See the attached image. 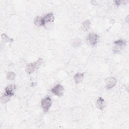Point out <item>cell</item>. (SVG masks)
<instances>
[{
    "label": "cell",
    "mask_w": 129,
    "mask_h": 129,
    "mask_svg": "<svg viewBox=\"0 0 129 129\" xmlns=\"http://www.w3.org/2000/svg\"><path fill=\"white\" fill-rule=\"evenodd\" d=\"M117 80L113 77H107L105 80V83L106 84V88L108 90L112 88L116 84Z\"/></svg>",
    "instance_id": "cell-6"
},
{
    "label": "cell",
    "mask_w": 129,
    "mask_h": 129,
    "mask_svg": "<svg viewBox=\"0 0 129 129\" xmlns=\"http://www.w3.org/2000/svg\"><path fill=\"white\" fill-rule=\"evenodd\" d=\"M99 39V36L98 34L95 33H91L87 35L86 37V42L88 45L94 46L97 44Z\"/></svg>",
    "instance_id": "cell-3"
},
{
    "label": "cell",
    "mask_w": 129,
    "mask_h": 129,
    "mask_svg": "<svg viewBox=\"0 0 129 129\" xmlns=\"http://www.w3.org/2000/svg\"><path fill=\"white\" fill-rule=\"evenodd\" d=\"M34 23L35 25L38 27L43 26L42 25V17L41 16H37L34 20Z\"/></svg>",
    "instance_id": "cell-13"
},
{
    "label": "cell",
    "mask_w": 129,
    "mask_h": 129,
    "mask_svg": "<svg viewBox=\"0 0 129 129\" xmlns=\"http://www.w3.org/2000/svg\"><path fill=\"white\" fill-rule=\"evenodd\" d=\"M42 63V59L40 58L36 61L28 64L26 67V72L28 74L33 73Z\"/></svg>",
    "instance_id": "cell-1"
},
{
    "label": "cell",
    "mask_w": 129,
    "mask_h": 129,
    "mask_svg": "<svg viewBox=\"0 0 129 129\" xmlns=\"http://www.w3.org/2000/svg\"><path fill=\"white\" fill-rule=\"evenodd\" d=\"M52 101L51 98L48 96L42 99L41 101V106L45 112H47L49 110L52 105Z\"/></svg>",
    "instance_id": "cell-4"
},
{
    "label": "cell",
    "mask_w": 129,
    "mask_h": 129,
    "mask_svg": "<svg viewBox=\"0 0 129 129\" xmlns=\"http://www.w3.org/2000/svg\"><path fill=\"white\" fill-rule=\"evenodd\" d=\"M54 20V15L52 12L49 13L45 15L42 17V25L43 26H45V25L48 23L53 22Z\"/></svg>",
    "instance_id": "cell-7"
},
{
    "label": "cell",
    "mask_w": 129,
    "mask_h": 129,
    "mask_svg": "<svg viewBox=\"0 0 129 129\" xmlns=\"http://www.w3.org/2000/svg\"><path fill=\"white\" fill-rule=\"evenodd\" d=\"M2 38L3 40H4V41L7 42H11L13 41V39L12 38H11L10 37H9L8 36H7L5 34H3L2 35Z\"/></svg>",
    "instance_id": "cell-16"
},
{
    "label": "cell",
    "mask_w": 129,
    "mask_h": 129,
    "mask_svg": "<svg viewBox=\"0 0 129 129\" xmlns=\"http://www.w3.org/2000/svg\"><path fill=\"white\" fill-rule=\"evenodd\" d=\"M7 79L8 80L10 81H12L13 80L15 77H16V74L15 73H14L13 72H9L7 74V76H6Z\"/></svg>",
    "instance_id": "cell-15"
},
{
    "label": "cell",
    "mask_w": 129,
    "mask_h": 129,
    "mask_svg": "<svg viewBox=\"0 0 129 129\" xmlns=\"http://www.w3.org/2000/svg\"><path fill=\"white\" fill-rule=\"evenodd\" d=\"M84 79V74L78 73L74 76V80L76 84H79L83 81Z\"/></svg>",
    "instance_id": "cell-10"
},
{
    "label": "cell",
    "mask_w": 129,
    "mask_h": 129,
    "mask_svg": "<svg viewBox=\"0 0 129 129\" xmlns=\"http://www.w3.org/2000/svg\"><path fill=\"white\" fill-rule=\"evenodd\" d=\"M16 89V86L15 84H10L6 87L5 88V93L11 96V97L14 95L15 91Z\"/></svg>",
    "instance_id": "cell-8"
},
{
    "label": "cell",
    "mask_w": 129,
    "mask_h": 129,
    "mask_svg": "<svg viewBox=\"0 0 129 129\" xmlns=\"http://www.w3.org/2000/svg\"><path fill=\"white\" fill-rule=\"evenodd\" d=\"M63 87L59 84L55 85L51 89V92L55 96H57L59 97H61L63 95Z\"/></svg>",
    "instance_id": "cell-5"
},
{
    "label": "cell",
    "mask_w": 129,
    "mask_h": 129,
    "mask_svg": "<svg viewBox=\"0 0 129 129\" xmlns=\"http://www.w3.org/2000/svg\"><path fill=\"white\" fill-rule=\"evenodd\" d=\"M126 42L124 39H118L113 43L112 51L114 53L120 52L126 46Z\"/></svg>",
    "instance_id": "cell-2"
},
{
    "label": "cell",
    "mask_w": 129,
    "mask_h": 129,
    "mask_svg": "<svg viewBox=\"0 0 129 129\" xmlns=\"http://www.w3.org/2000/svg\"><path fill=\"white\" fill-rule=\"evenodd\" d=\"M11 96L7 94L6 93H5L1 97V99H0V100H1V103H4V104H5V103H7L8 102H9L11 99Z\"/></svg>",
    "instance_id": "cell-11"
},
{
    "label": "cell",
    "mask_w": 129,
    "mask_h": 129,
    "mask_svg": "<svg viewBox=\"0 0 129 129\" xmlns=\"http://www.w3.org/2000/svg\"><path fill=\"white\" fill-rule=\"evenodd\" d=\"M81 44V40L78 38H76L73 39L71 41V45L73 47L76 48L79 47Z\"/></svg>",
    "instance_id": "cell-12"
},
{
    "label": "cell",
    "mask_w": 129,
    "mask_h": 129,
    "mask_svg": "<svg viewBox=\"0 0 129 129\" xmlns=\"http://www.w3.org/2000/svg\"><path fill=\"white\" fill-rule=\"evenodd\" d=\"M82 25H83V28L86 30H87L90 28L91 25V22L89 20H85L82 23Z\"/></svg>",
    "instance_id": "cell-14"
},
{
    "label": "cell",
    "mask_w": 129,
    "mask_h": 129,
    "mask_svg": "<svg viewBox=\"0 0 129 129\" xmlns=\"http://www.w3.org/2000/svg\"><path fill=\"white\" fill-rule=\"evenodd\" d=\"M96 106L100 110H102L105 107V103L104 99L101 97H99L96 101Z\"/></svg>",
    "instance_id": "cell-9"
}]
</instances>
